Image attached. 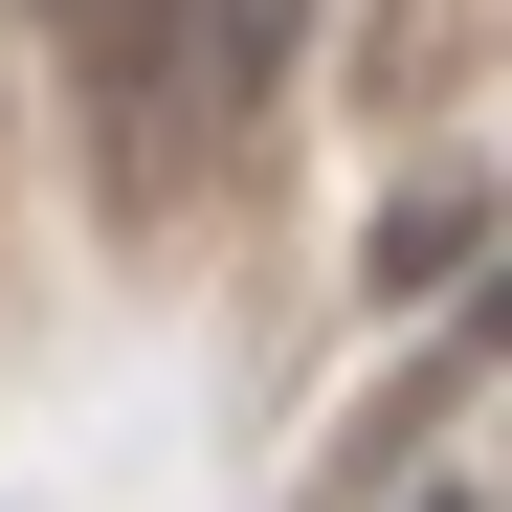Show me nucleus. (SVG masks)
Masks as SVG:
<instances>
[{
	"instance_id": "obj_1",
	"label": "nucleus",
	"mask_w": 512,
	"mask_h": 512,
	"mask_svg": "<svg viewBox=\"0 0 512 512\" xmlns=\"http://www.w3.org/2000/svg\"><path fill=\"white\" fill-rule=\"evenodd\" d=\"M67 67H90L112 201H179L201 179V112H223V0H67Z\"/></svg>"
},
{
	"instance_id": "obj_2",
	"label": "nucleus",
	"mask_w": 512,
	"mask_h": 512,
	"mask_svg": "<svg viewBox=\"0 0 512 512\" xmlns=\"http://www.w3.org/2000/svg\"><path fill=\"white\" fill-rule=\"evenodd\" d=\"M468 268V201H379V290H446Z\"/></svg>"
},
{
	"instance_id": "obj_3",
	"label": "nucleus",
	"mask_w": 512,
	"mask_h": 512,
	"mask_svg": "<svg viewBox=\"0 0 512 512\" xmlns=\"http://www.w3.org/2000/svg\"><path fill=\"white\" fill-rule=\"evenodd\" d=\"M468 357H512V268H490V290H468Z\"/></svg>"
}]
</instances>
